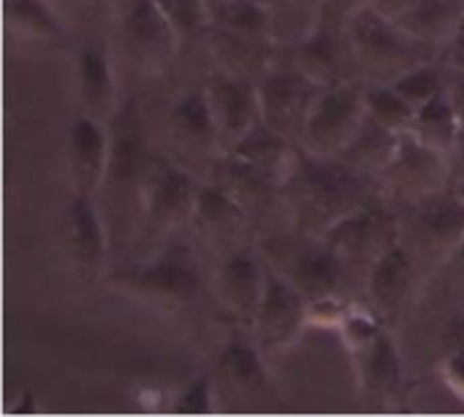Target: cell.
<instances>
[{"mask_svg": "<svg viewBox=\"0 0 464 417\" xmlns=\"http://www.w3.org/2000/svg\"><path fill=\"white\" fill-rule=\"evenodd\" d=\"M370 5H372V0H324V5H321V19L348 24L351 16H356L359 11H364V8H370Z\"/></svg>", "mask_w": 464, "mask_h": 417, "instance_id": "cell-41", "label": "cell"}, {"mask_svg": "<svg viewBox=\"0 0 464 417\" xmlns=\"http://www.w3.org/2000/svg\"><path fill=\"white\" fill-rule=\"evenodd\" d=\"M449 171H451V185L464 182V128L459 133V138L454 141V147L449 149Z\"/></svg>", "mask_w": 464, "mask_h": 417, "instance_id": "cell-44", "label": "cell"}, {"mask_svg": "<svg viewBox=\"0 0 464 417\" xmlns=\"http://www.w3.org/2000/svg\"><path fill=\"white\" fill-rule=\"evenodd\" d=\"M109 128H111V160H109L106 185L139 193L152 152L147 149V136L136 100H122Z\"/></svg>", "mask_w": 464, "mask_h": 417, "instance_id": "cell-20", "label": "cell"}, {"mask_svg": "<svg viewBox=\"0 0 464 417\" xmlns=\"http://www.w3.org/2000/svg\"><path fill=\"white\" fill-rule=\"evenodd\" d=\"M158 3L169 14V19L177 24L182 38H193V35H207L209 33L212 11H209L207 0H158Z\"/></svg>", "mask_w": 464, "mask_h": 417, "instance_id": "cell-38", "label": "cell"}, {"mask_svg": "<svg viewBox=\"0 0 464 417\" xmlns=\"http://www.w3.org/2000/svg\"><path fill=\"white\" fill-rule=\"evenodd\" d=\"M364 109L370 119L394 133H408L416 117V106L392 81H364Z\"/></svg>", "mask_w": 464, "mask_h": 417, "instance_id": "cell-32", "label": "cell"}, {"mask_svg": "<svg viewBox=\"0 0 464 417\" xmlns=\"http://www.w3.org/2000/svg\"><path fill=\"white\" fill-rule=\"evenodd\" d=\"M440 377L446 383V388L464 402V350L457 347H446L443 361H440Z\"/></svg>", "mask_w": 464, "mask_h": 417, "instance_id": "cell-40", "label": "cell"}, {"mask_svg": "<svg viewBox=\"0 0 464 417\" xmlns=\"http://www.w3.org/2000/svg\"><path fill=\"white\" fill-rule=\"evenodd\" d=\"M207 176L220 182L228 193H234L247 212L258 209V206L264 209L277 198L283 201V176L280 174H275L264 166H256L250 160H242L226 149L209 160Z\"/></svg>", "mask_w": 464, "mask_h": 417, "instance_id": "cell-22", "label": "cell"}, {"mask_svg": "<svg viewBox=\"0 0 464 417\" xmlns=\"http://www.w3.org/2000/svg\"><path fill=\"white\" fill-rule=\"evenodd\" d=\"M212 24L226 27V30L239 33V35H256V38H275L277 41L275 16L264 0H231L212 14Z\"/></svg>", "mask_w": 464, "mask_h": 417, "instance_id": "cell-33", "label": "cell"}, {"mask_svg": "<svg viewBox=\"0 0 464 417\" xmlns=\"http://www.w3.org/2000/svg\"><path fill=\"white\" fill-rule=\"evenodd\" d=\"M269 263V261H266ZM307 328V296L272 263L266 269V285L258 309L250 323L253 339L269 353L288 347Z\"/></svg>", "mask_w": 464, "mask_h": 417, "instance_id": "cell-11", "label": "cell"}, {"mask_svg": "<svg viewBox=\"0 0 464 417\" xmlns=\"http://www.w3.org/2000/svg\"><path fill=\"white\" fill-rule=\"evenodd\" d=\"M446 92H449V98H451V103H454V109H457V114H459V119H462L464 125V68L449 65Z\"/></svg>", "mask_w": 464, "mask_h": 417, "instance_id": "cell-42", "label": "cell"}, {"mask_svg": "<svg viewBox=\"0 0 464 417\" xmlns=\"http://www.w3.org/2000/svg\"><path fill=\"white\" fill-rule=\"evenodd\" d=\"M443 345H446V347H457V350H464V315H457V317H454V320L446 326Z\"/></svg>", "mask_w": 464, "mask_h": 417, "instance_id": "cell-46", "label": "cell"}, {"mask_svg": "<svg viewBox=\"0 0 464 417\" xmlns=\"http://www.w3.org/2000/svg\"><path fill=\"white\" fill-rule=\"evenodd\" d=\"M359 393L367 410H394L405 391V366L392 331L353 355Z\"/></svg>", "mask_w": 464, "mask_h": 417, "instance_id": "cell-19", "label": "cell"}, {"mask_svg": "<svg viewBox=\"0 0 464 417\" xmlns=\"http://www.w3.org/2000/svg\"><path fill=\"white\" fill-rule=\"evenodd\" d=\"M464 14V0H421L397 22L416 38L438 46L440 52L451 41Z\"/></svg>", "mask_w": 464, "mask_h": 417, "instance_id": "cell-28", "label": "cell"}, {"mask_svg": "<svg viewBox=\"0 0 464 417\" xmlns=\"http://www.w3.org/2000/svg\"><path fill=\"white\" fill-rule=\"evenodd\" d=\"M174 415H215L218 412V377L198 374L185 383L171 399Z\"/></svg>", "mask_w": 464, "mask_h": 417, "instance_id": "cell-37", "label": "cell"}, {"mask_svg": "<svg viewBox=\"0 0 464 417\" xmlns=\"http://www.w3.org/2000/svg\"><path fill=\"white\" fill-rule=\"evenodd\" d=\"M166 128H169L171 138L185 149H196L204 155L223 152L218 119H215V111H212V103H209L204 87H193V90L182 92L169 106Z\"/></svg>", "mask_w": 464, "mask_h": 417, "instance_id": "cell-23", "label": "cell"}, {"mask_svg": "<svg viewBox=\"0 0 464 417\" xmlns=\"http://www.w3.org/2000/svg\"><path fill=\"white\" fill-rule=\"evenodd\" d=\"M446 269L454 274V280H457V282H462L464 285V239H462V244L457 247V252L446 261Z\"/></svg>", "mask_w": 464, "mask_h": 417, "instance_id": "cell-48", "label": "cell"}, {"mask_svg": "<svg viewBox=\"0 0 464 417\" xmlns=\"http://www.w3.org/2000/svg\"><path fill=\"white\" fill-rule=\"evenodd\" d=\"M386 317L367 301V304H351L343 323L337 326V334L343 345L351 350V355L367 350L372 342H378L386 334Z\"/></svg>", "mask_w": 464, "mask_h": 417, "instance_id": "cell-36", "label": "cell"}, {"mask_svg": "<svg viewBox=\"0 0 464 417\" xmlns=\"http://www.w3.org/2000/svg\"><path fill=\"white\" fill-rule=\"evenodd\" d=\"M73 87L79 109L103 122H111L122 98L117 90V73L111 52L103 41H84L73 52Z\"/></svg>", "mask_w": 464, "mask_h": 417, "instance_id": "cell-18", "label": "cell"}, {"mask_svg": "<svg viewBox=\"0 0 464 417\" xmlns=\"http://www.w3.org/2000/svg\"><path fill=\"white\" fill-rule=\"evenodd\" d=\"M381 190L378 176L359 171L340 155H318L302 144L283 174V204L294 217V231L304 236H324Z\"/></svg>", "mask_w": 464, "mask_h": 417, "instance_id": "cell-1", "label": "cell"}, {"mask_svg": "<svg viewBox=\"0 0 464 417\" xmlns=\"http://www.w3.org/2000/svg\"><path fill=\"white\" fill-rule=\"evenodd\" d=\"M111 160V128L92 114H73L65 133V163L71 174V190L98 195L106 187Z\"/></svg>", "mask_w": 464, "mask_h": 417, "instance_id": "cell-15", "label": "cell"}, {"mask_svg": "<svg viewBox=\"0 0 464 417\" xmlns=\"http://www.w3.org/2000/svg\"><path fill=\"white\" fill-rule=\"evenodd\" d=\"M65 255L84 274H98L109 258V228L92 193L71 190L60 220Z\"/></svg>", "mask_w": 464, "mask_h": 417, "instance_id": "cell-16", "label": "cell"}, {"mask_svg": "<svg viewBox=\"0 0 464 417\" xmlns=\"http://www.w3.org/2000/svg\"><path fill=\"white\" fill-rule=\"evenodd\" d=\"M120 46L144 71H163L185 41L158 0H114Z\"/></svg>", "mask_w": 464, "mask_h": 417, "instance_id": "cell-5", "label": "cell"}, {"mask_svg": "<svg viewBox=\"0 0 464 417\" xmlns=\"http://www.w3.org/2000/svg\"><path fill=\"white\" fill-rule=\"evenodd\" d=\"M462 128V119L457 114L449 92H440L438 98H432V100H427L424 106L416 109V117H413V125H411L408 133L449 155V149L459 138Z\"/></svg>", "mask_w": 464, "mask_h": 417, "instance_id": "cell-31", "label": "cell"}, {"mask_svg": "<svg viewBox=\"0 0 464 417\" xmlns=\"http://www.w3.org/2000/svg\"><path fill=\"white\" fill-rule=\"evenodd\" d=\"M446 81H449V62L440 54V57H432L427 62L408 68L405 73L392 79V87L400 90L419 109L427 100L438 98L440 92H446Z\"/></svg>", "mask_w": 464, "mask_h": 417, "instance_id": "cell-34", "label": "cell"}, {"mask_svg": "<svg viewBox=\"0 0 464 417\" xmlns=\"http://www.w3.org/2000/svg\"><path fill=\"white\" fill-rule=\"evenodd\" d=\"M443 60L449 65H454V68H464V14L459 24H457V30H454V35H451V41L443 49Z\"/></svg>", "mask_w": 464, "mask_h": 417, "instance_id": "cell-43", "label": "cell"}, {"mask_svg": "<svg viewBox=\"0 0 464 417\" xmlns=\"http://www.w3.org/2000/svg\"><path fill=\"white\" fill-rule=\"evenodd\" d=\"M367 117L364 79H343L324 84L304 117L299 144L318 155H340Z\"/></svg>", "mask_w": 464, "mask_h": 417, "instance_id": "cell-3", "label": "cell"}, {"mask_svg": "<svg viewBox=\"0 0 464 417\" xmlns=\"http://www.w3.org/2000/svg\"><path fill=\"white\" fill-rule=\"evenodd\" d=\"M111 285L158 304H188L201 290V274L193 250L182 242H171L152 258L120 269L111 274Z\"/></svg>", "mask_w": 464, "mask_h": 417, "instance_id": "cell-4", "label": "cell"}, {"mask_svg": "<svg viewBox=\"0 0 464 417\" xmlns=\"http://www.w3.org/2000/svg\"><path fill=\"white\" fill-rule=\"evenodd\" d=\"M296 138L280 133L277 128H272L266 119L256 122L239 141H234L226 152L242 157V160H250L256 166H264L275 174H285L294 152H296Z\"/></svg>", "mask_w": 464, "mask_h": 417, "instance_id": "cell-26", "label": "cell"}, {"mask_svg": "<svg viewBox=\"0 0 464 417\" xmlns=\"http://www.w3.org/2000/svg\"><path fill=\"white\" fill-rule=\"evenodd\" d=\"M411 209V223L402 220V236L416 255H427L446 266L464 239V198L457 187L438 190Z\"/></svg>", "mask_w": 464, "mask_h": 417, "instance_id": "cell-7", "label": "cell"}, {"mask_svg": "<svg viewBox=\"0 0 464 417\" xmlns=\"http://www.w3.org/2000/svg\"><path fill=\"white\" fill-rule=\"evenodd\" d=\"M266 269L269 263L261 247H234L218 263L215 293L226 315L242 328H250L253 323V315L266 285Z\"/></svg>", "mask_w": 464, "mask_h": 417, "instance_id": "cell-14", "label": "cell"}, {"mask_svg": "<svg viewBox=\"0 0 464 417\" xmlns=\"http://www.w3.org/2000/svg\"><path fill=\"white\" fill-rule=\"evenodd\" d=\"M405 133H394L389 128H383L381 122L364 117L362 128L356 130V136L348 141V147L340 152V157L351 166H356L359 171H367L372 176L381 179V174L386 171V166L392 163L397 147H400V138Z\"/></svg>", "mask_w": 464, "mask_h": 417, "instance_id": "cell-27", "label": "cell"}, {"mask_svg": "<svg viewBox=\"0 0 464 417\" xmlns=\"http://www.w3.org/2000/svg\"><path fill=\"white\" fill-rule=\"evenodd\" d=\"M416 280H419L416 252L402 239L367 266V280H364L367 301L389 320L408 304V299L413 296Z\"/></svg>", "mask_w": 464, "mask_h": 417, "instance_id": "cell-21", "label": "cell"}, {"mask_svg": "<svg viewBox=\"0 0 464 417\" xmlns=\"http://www.w3.org/2000/svg\"><path fill=\"white\" fill-rule=\"evenodd\" d=\"M324 239L348 261L370 266L392 244L402 242V217L394 209V201L381 190L367 198L362 206L337 220Z\"/></svg>", "mask_w": 464, "mask_h": 417, "instance_id": "cell-6", "label": "cell"}, {"mask_svg": "<svg viewBox=\"0 0 464 417\" xmlns=\"http://www.w3.org/2000/svg\"><path fill=\"white\" fill-rule=\"evenodd\" d=\"M324 84L299 71L291 62H275L261 79H258V92H261V111L264 119L277 128L280 133L299 138L304 117Z\"/></svg>", "mask_w": 464, "mask_h": 417, "instance_id": "cell-13", "label": "cell"}, {"mask_svg": "<svg viewBox=\"0 0 464 417\" xmlns=\"http://www.w3.org/2000/svg\"><path fill=\"white\" fill-rule=\"evenodd\" d=\"M275 16V35L280 46L302 38L318 19L324 0H264Z\"/></svg>", "mask_w": 464, "mask_h": 417, "instance_id": "cell-35", "label": "cell"}, {"mask_svg": "<svg viewBox=\"0 0 464 417\" xmlns=\"http://www.w3.org/2000/svg\"><path fill=\"white\" fill-rule=\"evenodd\" d=\"M264 353L266 350L256 339H231L218 355L215 377L234 388H261L266 385Z\"/></svg>", "mask_w": 464, "mask_h": 417, "instance_id": "cell-30", "label": "cell"}, {"mask_svg": "<svg viewBox=\"0 0 464 417\" xmlns=\"http://www.w3.org/2000/svg\"><path fill=\"white\" fill-rule=\"evenodd\" d=\"M204 90H207V98L212 103L215 119H218L223 149H228L256 122L264 119L261 92H258V81L256 79H247V76L231 73V71L215 68V73L207 79Z\"/></svg>", "mask_w": 464, "mask_h": 417, "instance_id": "cell-17", "label": "cell"}, {"mask_svg": "<svg viewBox=\"0 0 464 417\" xmlns=\"http://www.w3.org/2000/svg\"><path fill=\"white\" fill-rule=\"evenodd\" d=\"M264 258L280 274H285L307 299L326 296V293H343L348 261L324 236L296 233V242L285 244L283 255L264 252Z\"/></svg>", "mask_w": 464, "mask_h": 417, "instance_id": "cell-10", "label": "cell"}, {"mask_svg": "<svg viewBox=\"0 0 464 417\" xmlns=\"http://www.w3.org/2000/svg\"><path fill=\"white\" fill-rule=\"evenodd\" d=\"M381 187L394 204H416L438 190L451 187V171L446 152L419 141L416 136L405 133L400 147L381 174Z\"/></svg>", "mask_w": 464, "mask_h": 417, "instance_id": "cell-9", "label": "cell"}, {"mask_svg": "<svg viewBox=\"0 0 464 417\" xmlns=\"http://www.w3.org/2000/svg\"><path fill=\"white\" fill-rule=\"evenodd\" d=\"M247 214L250 212L239 204V198L234 193H228L220 182H215L209 176L201 179L196 204H193V214H190V223L196 225L198 233H204L209 239H228L245 225Z\"/></svg>", "mask_w": 464, "mask_h": 417, "instance_id": "cell-25", "label": "cell"}, {"mask_svg": "<svg viewBox=\"0 0 464 417\" xmlns=\"http://www.w3.org/2000/svg\"><path fill=\"white\" fill-rule=\"evenodd\" d=\"M421 0H372V8H378L381 14L392 16V19H400L402 14H408L413 5H419Z\"/></svg>", "mask_w": 464, "mask_h": 417, "instance_id": "cell-45", "label": "cell"}, {"mask_svg": "<svg viewBox=\"0 0 464 417\" xmlns=\"http://www.w3.org/2000/svg\"><path fill=\"white\" fill-rule=\"evenodd\" d=\"M351 301L343 299V293H326V296H315L307 299V326L313 328H334L343 323L345 312H348Z\"/></svg>", "mask_w": 464, "mask_h": 417, "instance_id": "cell-39", "label": "cell"}, {"mask_svg": "<svg viewBox=\"0 0 464 417\" xmlns=\"http://www.w3.org/2000/svg\"><path fill=\"white\" fill-rule=\"evenodd\" d=\"M283 52H285V62L296 65L299 71H304L321 84L359 76L351 38H348V24L340 22L318 19L302 38L283 46Z\"/></svg>", "mask_w": 464, "mask_h": 417, "instance_id": "cell-12", "label": "cell"}, {"mask_svg": "<svg viewBox=\"0 0 464 417\" xmlns=\"http://www.w3.org/2000/svg\"><path fill=\"white\" fill-rule=\"evenodd\" d=\"M226 3H231V0H207V5H209V11H212V14H215L218 8H223Z\"/></svg>", "mask_w": 464, "mask_h": 417, "instance_id": "cell-49", "label": "cell"}, {"mask_svg": "<svg viewBox=\"0 0 464 417\" xmlns=\"http://www.w3.org/2000/svg\"><path fill=\"white\" fill-rule=\"evenodd\" d=\"M209 46L218 68L247 76V79H261L277 60H280V43L275 38H256V35H239L226 27L212 24L209 33Z\"/></svg>", "mask_w": 464, "mask_h": 417, "instance_id": "cell-24", "label": "cell"}, {"mask_svg": "<svg viewBox=\"0 0 464 417\" xmlns=\"http://www.w3.org/2000/svg\"><path fill=\"white\" fill-rule=\"evenodd\" d=\"M198 185L201 179L182 163L152 152L136 193L144 220L155 228H174L190 220Z\"/></svg>", "mask_w": 464, "mask_h": 417, "instance_id": "cell-8", "label": "cell"}, {"mask_svg": "<svg viewBox=\"0 0 464 417\" xmlns=\"http://www.w3.org/2000/svg\"><path fill=\"white\" fill-rule=\"evenodd\" d=\"M348 38L356 71L364 81H392L408 68L443 54L372 5L348 19Z\"/></svg>", "mask_w": 464, "mask_h": 417, "instance_id": "cell-2", "label": "cell"}, {"mask_svg": "<svg viewBox=\"0 0 464 417\" xmlns=\"http://www.w3.org/2000/svg\"><path fill=\"white\" fill-rule=\"evenodd\" d=\"M5 24L11 33L38 41L46 46H57L65 41V24L49 0H5Z\"/></svg>", "mask_w": 464, "mask_h": 417, "instance_id": "cell-29", "label": "cell"}, {"mask_svg": "<svg viewBox=\"0 0 464 417\" xmlns=\"http://www.w3.org/2000/svg\"><path fill=\"white\" fill-rule=\"evenodd\" d=\"M38 412V402L33 391H22L19 393V404L11 407V415H35Z\"/></svg>", "mask_w": 464, "mask_h": 417, "instance_id": "cell-47", "label": "cell"}]
</instances>
